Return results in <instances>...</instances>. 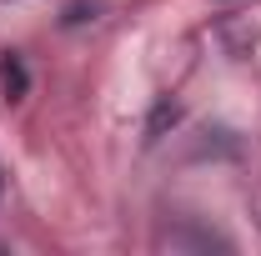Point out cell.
Segmentation results:
<instances>
[{"mask_svg":"<svg viewBox=\"0 0 261 256\" xmlns=\"http://www.w3.org/2000/svg\"><path fill=\"white\" fill-rule=\"evenodd\" d=\"M0 81H5V96H10V100H20V96H25V86H31L25 65L15 61V56H0Z\"/></svg>","mask_w":261,"mask_h":256,"instance_id":"1","label":"cell"},{"mask_svg":"<svg viewBox=\"0 0 261 256\" xmlns=\"http://www.w3.org/2000/svg\"><path fill=\"white\" fill-rule=\"evenodd\" d=\"M166 121H176V106H166V100H161V106H156V116H151V136H156Z\"/></svg>","mask_w":261,"mask_h":256,"instance_id":"2","label":"cell"}]
</instances>
